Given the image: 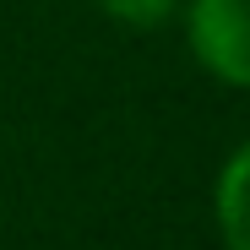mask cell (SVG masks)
<instances>
[{"mask_svg": "<svg viewBox=\"0 0 250 250\" xmlns=\"http://www.w3.org/2000/svg\"><path fill=\"white\" fill-rule=\"evenodd\" d=\"M190 44L212 76L250 87V0H196Z\"/></svg>", "mask_w": 250, "mask_h": 250, "instance_id": "6da1fadb", "label": "cell"}, {"mask_svg": "<svg viewBox=\"0 0 250 250\" xmlns=\"http://www.w3.org/2000/svg\"><path fill=\"white\" fill-rule=\"evenodd\" d=\"M218 229L229 250H250V142L229 158L218 180Z\"/></svg>", "mask_w": 250, "mask_h": 250, "instance_id": "7a4b0ae2", "label": "cell"}, {"mask_svg": "<svg viewBox=\"0 0 250 250\" xmlns=\"http://www.w3.org/2000/svg\"><path fill=\"white\" fill-rule=\"evenodd\" d=\"M98 6L114 22H125V27H158L163 17L174 11V0H98Z\"/></svg>", "mask_w": 250, "mask_h": 250, "instance_id": "3957f363", "label": "cell"}]
</instances>
